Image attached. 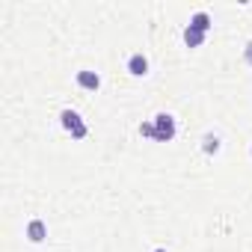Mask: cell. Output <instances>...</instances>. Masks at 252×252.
<instances>
[{"label":"cell","instance_id":"1","mask_svg":"<svg viewBox=\"0 0 252 252\" xmlns=\"http://www.w3.org/2000/svg\"><path fill=\"white\" fill-rule=\"evenodd\" d=\"M60 125L71 134V140H86V134H89V128H86V122L80 119V113L77 110H60Z\"/></svg>","mask_w":252,"mask_h":252},{"label":"cell","instance_id":"9","mask_svg":"<svg viewBox=\"0 0 252 252\" xmlns=\"http://www.w3.org/2000/svg\"><path fill=\"white\" fill-rule=\"evenodd\" d=\"M140 137H143V140H152V143H155V122H152V119L140 125Z\"/></svg>","mask_w":252,"mask_h":252},{"label":"cell","instance_id":"11","mask_svg":"<svg viewBox=\"0 0 252 252\" xmlns=\"http://www.w3.org/2000/svg\"><path fill=\"white\" fill-rule=\"evenodd\" d=\"M155 252H166V249H163V246H158V249H155Z\"/></svg>","mask_w":252,"mask_h":252},{"label":"cell","instance_id":"8","mask_svg":"<svg viewBox=\"0 0 252 252\" xmlns=\"http://www.w3.org/2000/svg\"><path fill=\"white\" fill-rule=\"evenodd\" d=\"M220 149H222V146H220V137H214V134H205V137H202V152H205L208 158L217 155Z\"/></svg>","mask_w":252,"mask_h":252},{"label":"cell","instance_id":"6","mask_svg":"<svg viewBox=\"0 0 252 252\" xmlns=\"http://www.w3.org/2000/svg\"><path fill=\"white\" fill-rule=\"evenodd\" d=\"M190 27H196V30H202L205 36L211 33V27H214V18L205 12V9H199V12H193L190 15Z\"/></svg>","mask_w":252,"mask_h":252},{"label":"cell","instance_id":"7","mask_svg":"<svg viewBox=\"0 0 252 252\" xmlns=\"http://www.w3.org/2000/svg\"><path fill=\"white\" fill-rule=\"evenodd\" d=\"M205 39H208V36H205L202 30H196V27H190V24L184 27V45H187V48H202Z\"/></svg>","mask_w":252,"mask_h":252},{"label":"cell","instance_id":"2","mask_svg":"<svg viewBox=\"0 0 252 252\" xmlns=\"http://www.w3.org/2000/svg\"><path fill=\"white\" fill-rule=\"evenodd\" d=\"M152 122H155V143H172L175 140L178 125H175V116L172 113H158Z\"/></svg>","mask_w":252,"mask_h":252},{"label":"cell","instance_id":"4","mask_svg":"<svg viewBox=\"0 0 252 252\" xmlns=\"http://www.w3.org/2000/svg\"><path fill=\"white\" fill-rule=\"evenodd\" d=\"M74 80H77V86L86 89V92H98V89H101V74L92 71V68H80V71L74 74Z\"/></svg>","mask_w":252,"mask_h":252},{"label":"cell","instance_id":"10","mask_svg":"<svg viewBox=\"0 0 252 252\" xmlns=\"http://www.w3.org/2000/svg\"><path fill=\"white\" fill-rule=\"evenodd\" d=\"M243 63L246 65H252V39L246 42V48H243Z\"/></svg>","mask_w":252,"mask_h":252},{"label":"cell","instance_id":"3","mask_svg":"<svg viewBox=\"0 0 252 252\" xmlns=\"http://www.w3.org/2000/svg\"><path fill=\"white\" fill-rule=\"evenodd\" d=\"M24 237H27L30 243H45V240H48V222L39 220V217H33V220L27 222V228H24Z\"/></svg>","mask_w":252,"mask_h":252},{"label":"cell","instance_id":"12","mask_svg":"<svg viewBox=\"0 0 252 252\" xmlns=\"http://www.w3.org/2000/svg\"><path fill=\"white\" fill-rule=\"evenodd\" d=\"M249 155H252V146H249Z\"/></svg>","mask_w":252,"mask_h":252},{"label":"cell","instance_id":"5","mask_svg":"<svg viewBox=\"0 0 252 252\" xmlns=\"http://www.w3.org/2000/svg\"><path fill=\"white\" fill-rule=\"evenodd\" d=\"M125 68H128V74H134V77H146V74H149V57L137 51V54H131V57H128Z\"/></svg>","mask_w":252,"mask_h":252}]
</instances>
